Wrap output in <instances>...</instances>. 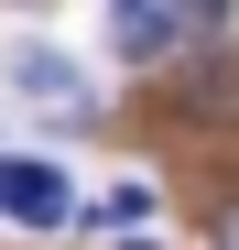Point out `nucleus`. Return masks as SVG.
I'll list each match as a JSON object with an SVG mask.
<instances>
[{
  "label": "nucleus",
  "mask_w": 239,
  "mask_h": 250,
  "mask_svg": "<svg viewBox=\"0 0 239 250\" xmlns=\"http://www.w3.org/2000/svg\"><path fill=\"white\" fill-rule=\"evenodd\" d=\"M141 218H152V185H141V174H131V185H109V196L87 207V229H141Z\"/></svg>",
  "instance_id": "4"
},
{
  "label": "nucleus",
  "mask_w": 239,
  "mask_h": 250,
  "mask_svg": "<svg viewBox=\"0 0 239 250\" xmlns=\"http://www.w3.org/2000/svg\"><path fill=\"white\" fill-rule=\"evenodd\" d=\"M174 11H185L196 33H218V22H228V0H174Z\"/></svg>",
  "instance_id": "5"
},
{
  "label": "nucleus",
  "mask_w": 239,
  "mask_h": 250,
  "mask_svg": "<svg viewBox=\"0 0 239 250\" xmlns=\"http://www.w3.org/2000/svg\"><path fill=\"white\" fill-rule=\"evenodd\" d=\"M109 11H141V0H109Z\"/></svg>",
  "instance_id": "7"
},
{
  "label": "nucleus",
  "mask_w": 239,
  "mask_h": 250,
  "mask_svg": "<svg viewBox=\"0 0 239 250\" xmlns=\"http://www.w3.org/2000/svg\"><path fill=\"white\" fill-rule=\"evenodd\" d=\"M185 33H196V22L174 11V0H141V11H120V55H131V65H163Z\"/></svg>",
  "instance_id": "3"
},
{
  "label": "nucleus",
  "mask_w": 239,
  "mask_h": 250,
  "mask_svg": "<svg viewBox=\"0 0 239 250\" xmlns=\"http://www.w3.org/2000/svg\"><path fill=\"white\" fill-rule=\"evenodd\" d=\"M218 250H239V196H228V207H218Z\"/></svg>",
  "instance_id": "6"
},
{
  "label": "nucleus",
  "mask_w": 239,
  "mask_h": 250,
  "mask_svg": "<svg viewBox=\"0 0 239 250\" xmlns=\"http://www.w3.org/2000/svg\"><path fill=\"white\" fill-rule=\"evenodd\" d=\"M0 218H11V229H65V218H76V196H65V174H55V163L0 152Z\"/></svg>",
  "instance_id": "1"
},
{
  "label": "nucleus",
  "mask_w": 239,
  "mask_h": 250,
  "mask_svg": "<svg viewBox=\"0 0 239 250\" xmlns=\"http://www.w3.org/2000/svg\"><path fill=\"white\" fill-rule=\"evenodd\" d=\"M11 87H33V98H55V120H87V76H76L55 44H22L11 55Z\"/></svg>",
  "instance_id": "2"
}]
</instances>
